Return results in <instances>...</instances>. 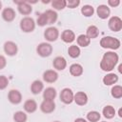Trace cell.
I'll return each mask as SVG.
<instances>
[{
	"mask_svg": "<svg viewBox=\"0 0 122 122\" xmlns=\"http://www.w3.org/2000/svg\"><path fill=\"white\" fill-rule=\"evenodd\" d=\"M36 24L39 27H44V26L48 25V19H47V16L45 14V12H42V13L38 14V17H37V20H36Z\"/></svg>",
	"mask_w": 122,
	"mask_h": 122,
	"instance_id": "obj_33",
	"label": "cell"
},
{
	"mask_svg": "<svg viewBox=\"0 0 122 122\" xmlns=\"http://www.w3.org/2000/svg\"><path fill=\"white\" fill-rule=\"evenodd\" d=\"M58 79V73L54 70H47L43 73V80L47 83H54Z\"/></svg>",
	"mask_w": 122,
	"mask_h": 122,
	"instance_id": "obj_13",
	"label": "cell"
},
{
	"mask_svg": "<svg viewBox=\"0 0 122 122\" xmlns=\"http://www.w3.org/2000/svg\"><path fill=\"white\" fill-rule=\"evenodd\" d=\"M103 84L106 85V86H112V85H114L116 84V82L118 81V75L116 73H113V72H110V73H107L104 77H103Z\"/></svg>",
	"mask_w": 122,
	"mask_h": 122,
	"instance_id": "obj_19",
	"label": "cell"
},
{
	"mask_svg": "<svg viewBox=\"0 0 122 122\" xmlns=\"http://www.w3.org/2000/svg\"><path fill=\"white\" fill-rule=\"evenodd\" d=\"M111 94L113 98L119 99L122 97V87L120 85H114L111 90Z\"/></svg>",
	"mask_w": 122,
	"mask_h": 122,
	"instance_id": "obj_32",
	"label": "cell"
},
{
	"mask_svg": "<svg viewBox=\"0 0 122 122\" xmlns=\"http://www.w3.org/2000/svg\"><path fill=\"white\" fill-rule=\"evenodd\" d=\"M76 42H77V46L79 47H83L86 48L90 45L91 43V39L86 35V34H80L76 37Z\"/></svg>",
	"mask_w": 122,
	"mask_h": 122,
	"instance_id": "obj_26",
	"label": "cell"
},
{
	"mask_svg": "<svg viewBox=\"0 0 122 122\" xmlns=\"http://www.w3.org/2000/svg\"><path fill=\"white\" fill-rule=\"evenodd\" d=\"M44 91V84L41 80H34L30 85V92L33 94H39Z\"/></svg>",
	"mask_w": 122,
	"mask_h": 122,
	"instance_id": "obj_22",
	"label": "cell"
},
{
	"mask_svg": "<svg viewBox=\"0 0 122 122\" xmlns=\"http://www.w3.org/2000/svg\"><path fill=\"white\" fill-rule=\"evenodd\" d=\"M108 5L112 8H115L118 7L120 5V0H109L108 1Z\"/></svg>",
	"mask_w": 122,
	"mask_h": 122,
	"instance_id": "obj_37",
	"label": "cell"
},
{
	"mask_svg": "<svg viewBox=\"0 0 122 122\" xmlns=\"http://www.w3.org/2000/svg\"><path fill=\"white\" fill-rule=\"evenodd\" d=\"M27 119H28V115L23 111L15 112L14 114H13V120H14V122H27Z\"/></svg>",
	"mask_w": 122,
	"mask_h": 122,
	"instance_id": "obj_28",
	"label": "cell"
},
{
	"mask_svg": "<svg viewBox=\"0 0 122 122\" xmlns=\"http://www.w3.org/2000/svg\"><path fill=\"white\" fill-rule=\"evenodd\" d=\"M74 122H88L85 118H82V117H78V118H76L75 120H74Z\"/></svg>",
	"mask_w": 122,
	"mask_h": 122,
	"instance_id": "obj_38",
	"label": "cell"
},
{
	"mask_svg": "<svg viewBox=\"0 0 122 122\" xmlns=\"http://www.w3.org/2000/svg\"><path fill=\"white\" fill-rule=\"evenodd\" d=\"M23 108H24L25 112L33 113L37 110V103H36V101L34 99H28V100H26L24 102Z\"/></svg>",
	"mask_w": 122,
	"mask_h": 122,
	"instance_id": "obj_17",
	"label": "cell"
},
{
	"mask_svg": "<svg viewBox=\"0 0 122 122\" xmlns=\"http://www.w3.org/2000/svg\"><path fill=\"white\" fill-rule=\"evenodd\" d=\"M59 37V30L55 27H49L44 31V38L48 42H54Z\"/></svg>",
	"mask_w": 122,
	"mask_h": 122,
	"instance_id": "obj_7",
	"label": "cell"
},
{
	"mask_svg": "<svg viewBox=\"0 0 122 122\" xmlns=\"http://www.w3.org/2000/svg\"><path fill=\"white\" fill-rule=\"evenodd\" d=\"M121 68H122V65L120 64V65H119V67H118V71H119V72H120V73L122 72V71H121Z\"/></svg>",
	"mask_w": 122,
	"mask_h": 122,
	"instance_id": "obj_40",
	"label": "cell"
},
{
	"mask_svg": "<svg viewBox=\"0 0 122 122\" xmlns=\"http://www.w3.org/2000/svg\"><path fill=\"white\" fill-rule=\"evenodd\" d=\"M55 110V103L52 100H43L40 104V111L43 113H51Z\"/></svg>",
	"mask_w": 122,
	"mask_h": 122,
	"instance_id": "obj_11",
	"label": "cell"
},
{
	"mask_svg": "<svg viewBox=\"0 0 122 122\" xmlns=\"http://www.w3.org/2000/svg\"><path fill=\"white\" fill-rule=\"evenodd\" d=\"M86 35L92 40V39H94L96 38L98 35H99V29L95 26V25H91L87 28V30H86Z\"/></svg>",
	"mask_w": 122,
	"mask_h": 122,
	"instance_id": "obj_24",
	"label": "cell"
},
{
	"mask_svg": "<svg viewBox=\"0 0 122 122\" xmlns=\"http://www.w3.org/2000/svg\"><path fill=\"white\" fill-rule=\"evenodd\" d=\"M14 4L17 5V10L20 14L22 15H30L32 11L31 5L29 3V1L24 0V1H13Z\"/></svg>",
	"mask_w": 122,
	"mask_h": 122,
	"instance_id": "obj_5",
	"label": "cell"
},
{
	"mask_svg": "<svg viewBox=\"0 0 122 122\" xmlns=\"http://www.w3.org/2000/svg\"><path fill=\"white\" fill-rule=\"evenodd\" d=\"M7 66V59L4 55L0 54V70H3Z\"/></svg>",
	"mask_w": 122,
	"mask_h": 122,
	"instance_id": "obj_36",
	"label": "cell"
},
{
	"mask_svg": "<svg viewBox=\"0 0 122 122\" xmlns=\"http://www.w3.org/2000/svg\"><path fill=\"white\" fill-rule=\"evenodd\" d=\"M52 66L56 71H64L67 67V60L63 56H56L52 61Z\"/></svg>",
	"mask_w": 122,
	"mask_h": 122,
	"instance_id": "obj_16",
	"label": "cell"
},
{
	"mask_svg": "<svg viewBox=\"0 0 122 122\" xmlns=\"http://www.w3.org/2000/svg\"><path fill=\"white\" fill-rule=\"evenodd\" d=\"M53 122H60V121H53Z\"/></svg>",
	"mask_w": 122,
	"mask_h": 122,
	"instance_id": "obj_42",
	"label": "cell"
},
{
	"mask_svg": "<svg viewBox=\"0 0 122 122\" xmlns=\"http://www.w3.org/2000/svg\"><path fill=\"white\" fill-rule=\"evenodd\" d=\"M100 46L103 49H109L112 51L118 50L121 46L120 40L112 36H104L100 39Z\"/></svg>",
	"mask_w": 122,
	"mask_h": 122,
	"instance_id": "obj_2",
	"label": "cell"
},
{
	"mask_svg": "<svg viewBox=\"0 0 122 122\" xmlns=\"http://www.w3.org/2000/svg\"><path fill=\"white\" fill-rule=\"evenodd\" d=\"M3 50L4 52L9 55V56H14L17 54L18 52V47L16 45V43L12 42V41H7L4 43L3 46Z\"/></svg>",
	"mask_w": 122,
	"mask_h": 122,
	"instance_id": "obj_9",
	"label": "cell"
},
{
	"mask_svg": "<svg viewBox=\"0 0 122 122\" xmlns=\"http://www.w3.org/2000/svg\"><path fill=\"white\" fill-rule=\"evenodd\" d=\"M56 95H57V92L53 87H48L43 91L44 100H52V101H54Z\"/></svg>",
	"mask_w": 122,
	"mask_h": 122,
	"instance_id": "obj_20",
	"label": "cell"
},
{
	"mask_svg": "<svg viewBox=\"0 0 122 122\" xmlns=\"http://www.w3.org/2000/svg\"><path fill=\"white\" fill-rule=\"evenodd\" d=\"M101 118V114L96 111H91L87 113V120L90 122H98Z\"/></svg>",
	"mask_w": 122,
	"mask_h": 122,
	"instance_id": "obj_30",
	"label": "cell"
},
{
	"mask_svg": "<svg viewBox=\"0 0 122 122\" xmlns=\"http://www.w3.org/2000/svg\"><path fill=\"white\" fill-rule=\"evenodd\" d=\"M51 3V7L56 10H62L67 7L66 0H53Z\"/></svg>",
	"mask_w": 122,
	"mask_h": 122,
	"instance_id": "obj_29",
	"label": "cell"
},
{
	"mask_svg": "<svg viewBox=\"0 0 122 122\" xmlns=\"http://www.w3.org/2000/svg\"><path fill=\"white\" fill-rule=\"evenodd\" d=\"M119 61V56L116 52L110 51L103 54L100 61V69L103 71H112Z\"/></svg>",
	"mask_w": 122,
	"mask_h": 122,
	"instance_id": "obj_1",
	"label": "cell"
},
{
	"mask_svg": "<svg viewBox=\"0 0 122 122\" xmlns=\"http://www.w3.org/2000/svg\"><path fill=\"white\" fill-rule=\"evenodd\" d=\"M9 85V79L5 75H0V90H5Z\"/></svg>",
	"mask_w": 122,
	"mask_h": 122,
	"instance_id": "obj_34",
	"label": "cell"
},
{
	"mask_svg": "<svg viewBox=\"0 0 122 122\" xmlns=\"http://www.w3.org/2000/svg\"><path fill=\"white\" fill-rule=\"evenodd\" d=\"M36 52L41 57H49L52 53V46L48 42H42L36 47Z\"/></svg>",
	"mask_w": 122,
	"mask_h": 122,
	"instance_id": "obj_4",
	"label": "cell"
},
{
	"mask_svg": "<svg viewBox=\"0 0 122 122\" xmlns=\"http://www.w3.org/2000/svg\"><path fill=\"white\" fill-rule=\"evenodd\" d=\"M102 114H103V116H104L105 118H107V119H112V118H113L114 115H115V109H114L112 106H111V105H107V106H105V107L103 108V110H102Z\"/></svg>",
	"mask_w": 122,
	"mask_h": 122,
	"instance_id": "obj_25",
	"label": "cell"
},
{
	"mask_svg": "<svg viewBox=\"0 0 122 122\" xmlns=\"http://www.w3.org/2000/svg\"><path fill=\"white\" fill-rule=\"evenodd\" d=\"M108 27L114 32L120 31L122 29V19L119 16H112L108 21Z\"/></svg>",
	"mask_w": 122,
	"mask_h": 122,
	"instance_id": "obj_8",
	"label": "cell"
},
{
	"mask_svg": "<svg viewBox=\"0 0 122 122\" xmlns=\"http://www.w3.org/2000/svg\"><path fill=\"white\" fill-rule=\"evenodd\" d=\"M1 16L3 18L4 21L10 23V22H12L15 17H16V12L15 10L12 9V8H5L3 10H2V13H1Z\"/></svg>",
	"mask_w": 122,
	"mask_h": 122,
	"instance_id": "obj_12",
	"label": "cell"
},
{
	"mask_svg": "<svg viewBox=\"0 0 122 122\" xmlns=\"http://www.w3.org/2000/svg\"><path fill=\"white\" fill-rule=\"evenodd\" d=\"M8 99L11 104L18 105L22 102V94L18 90H10L8 93Z\"/></svg>",
	"mask_w": 122,
	"mask_h": 122,
	"instance_id": "obj_10",
	"label": "cell"
},
{
	"mask_svg": "<svg viewBox=\"0 0 122 122\" xmlns=\"http://www.w3.org/2000/svg\"><path fill=\"white\" fill-rule=\"evenodd\" d=\"M96 14L100 19H107L111 14V9L107 5L101 4L96 8Z\"/></svg>",
	"mask_w": 122,
	"mask_h": 122,
	"instance_id": "obj_14",
	"label": "cell"
},
{
	"mask_svg": "<svg viewBox=\"0 0 122 122\" xmlns=\"http://www.w3.org/2000/svg\"><path fill=\"white\" fill-rule=\"evenodd\" d=\"M19 26H20V29L23 32H32L35 29L36 23L32 17L25 16L21 19Z\"/></svg>",
	"mask_w": 122,
	"mask_h": 122,
	"instance_id": "obj_3",
	"label": "cell"
},
{
	"mask_svg": "<svg viewBox=\"0 0 122 122\" xmlns=\"http://www.w3.org/2000/svg\"><path fill=\"white\" fill-rule=\"evenodd\" d=\"M73 96H74V93H73L72 90L70 88H64L60 92V94H59V98H60L61 102H63L64 104H67V105L73 102Z\"/></svg>",
	"mask_w": 122,
	"mask_h": 122,
	"instance_id": "obj_6",
	"label": "cell"
},
{
	"mask_svg": "<svg viewBox=\"0 0 122 122\" xmlns=\"http://www.w3.org/2000/svg\"><path fill=\"white\" fill-rule=\"evenodd\" d=\"M118 116H119V117H122V109H121V108H120L119 111H118Z\"/></svg>",
	"mask_w": 122,
	"mask_h": 122,
	"instance_id": "obj_39",
	"label": "cell"
},
{
	"mask_svg": "<svg viewBox=\"0 0 122 122\" xmlns=\"http://www.w3.org/2000/svg\"><path fill=\"white\" fill-rule=\"evenodd\" d=\"M47 19H48V25H52L53 23H55L58 19V14L54 10H47L44 11Z\"/></svg>",
	"mask_w": 122,
	"mask_h": 122,
	"instance_id": "obj_23",
	"label": "cell"
},
{
	"mask_svg": "<svg viewBox=\"0 0 122 122\" xmlns=\"http://www.w3.org/2000/svg\"><path fill=\"white\" fill-rule=\"evenodd\" d=\"M61 39L63 42L65 43H72L76 37H75V33L71 30H63V32L61 33Z\"/></svg>",
	"mask_w": 122,
	"mask_h": 122,
	"instance_id": "obj_18",
	"label": "cell"
},
{
	"mask_svg": "<svg viewBox=\"0 0 122 122\" xmlns=\"http://www.w3.org/2000/svg\"><path fill=\"white\" fill-rule=\"evenodd\" d=\"M81 13L85 16V17H91L92 16V14L94 13V9L92 6L91 5H84L81 8Z\"/></svg>",
	"mask_w": 122,
	"mask_h": 122,
	"instance_id": "obj_31",
	"label": "cell"
},
{
	"mask_svg": "<svg viewBox=\"0 0 122 122\" xmlns=\"http://www.w3.org/2000/svg\"><path fill=\"white\" fill-rule=\"evenodd\" d=\"M80 5V1L79 0H70L67 1V7L70 9H74L76 7H78Z\"/></svg>",
	"mask_w": 122,
	"mask_h": 122,
	"instance_id": "obj_35",
	"label": "cell"
},
{
	"mask_svg": "<svg viewBox=\"0 0 122 122\" xmlns=\"http://www.w3.org/2000/svg\"><path fill=\"white\" fill-rule=\"evenodd\" d=\"M88 100H89L88 95L84 92H77L76 93H74L73 101L76 103V105H78V106H85L88 103Z\"/></svg>",
	"mask_w": 122,
	"mask_h": 122,
	"instance_id": "obj_15",
	"label": "cell"
},
{
	"mask_svg": "<svg viewBox=\"0 0 122 122\" xmlns=\"http://www.w3.org/2000/svg\"><path fill=\"white\" fill-rule=\"evenodd\" d=\"M2 10V2L0 1V10Z\"/></svg>",
	"mask_w": 122,
	"mask_h": 122,
	"instance_id": "obj_41",
	"label": "cell"
},
{
	"mask_svg": "<svg viewBox=\"0 0 122 122\" xmlns=\"http://www.w3.org/2000/svg\"><path fill=\"white\" fill-rule=\"evenodd\" d=\"M101 122H107V121H101Z\"/></svg>",
	"mask_w": 122,
	"mask_h": 122,
	"instance_id": "obj_43",
	"label": "cell"
},
{
	"mask_svg": "<svg viewBox=\"0 0 122 122\" xmlns=\"http://www.w3.org/2000/svg\"><path fill=\"white\" fill-rule=\"evenodd\" d=\"M69 71H70V73H71L72 76H75V77H78V76L82 75V74H83V71H84L82 65H80V64H78V63H73V64H71V65L70 66V68H69Z\"/></svg>",
	"mask_w": 122,
	"mask_h": 122,
	"instance_id": "obj_21",
	"label": "cell"
},
{
	"mask_svg": "<svg viewBox=\"0 0 122 122\" xmlns=\"http://www.w3.org/2000/svg\"><path fill=\"white\" fill-rule=\"evenodd\" d=\"M68 53L70 55V57L71 58H77L79 57L80 53H81V51H80V48L76 45H71L68 48Z\"/></svg>",
	"mask_w": 122,
	"mask_h": 122,
	"instance_id": "obj_27",
	"label": "cell"
}]
</instances>
